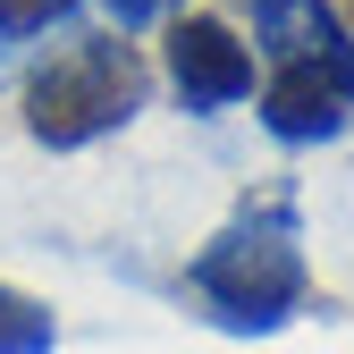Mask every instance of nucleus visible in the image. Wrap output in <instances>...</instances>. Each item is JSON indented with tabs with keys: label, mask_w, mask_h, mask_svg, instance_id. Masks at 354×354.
<instances>
[{
	"label": "nucleus",
	"mask_w": 354,
	"mask_h": 354,
	"mask_svg": "<svg viewBox=\"0 0 354 354\" xmlns=\"http://www.w3.org/2000/svg\"><path fill=\"white\" fill-rule=\"evenodd\" d=\"M253 17V42L270 59H304V51H346L354 42V17L337 0H245Z\"/></svg>",
	"instance_id": "5"
},
{
	"label": "nucleus",
	"mask_w": 354,
	"mask_h": 354,
	"mask_svg": "<svg viewBox=\"0 0 354 354\" xmlns=\"http://www.w3.org/2000/svg\"><path fill=\"white\" fill-rule=\"evenodd\" d=\"M144 102H152L144 51L118 42V34H84V42L51 51V59L26 76V136L42 152H84V144L118 136Z\"/></svg>",
	"instance_id": "2"
},
{
	"label": "nucleus",
	"mask_w": 354,
	"mask_h": 354,
	"mask_svg": "<svg viewBox=\"0 0 354 354\" xmlns=\"http://www.w3.org/2000/svg\"><path fill=\"white\" fill-rule=\"evenodd\" d=\"M169 84L186 110H228L253 93V51L228 17H177L169 26Z\"/></svg>",
	"instance_id": "4"
},
{
	"label": "nucleus",
	"mask_w": 354,
	"mask_h": 354,
	"mask_svg": "<svg viewBox=\"0 0 354 354\" xmlns=\"http://www.w3.org/2000/svg\"><path fill=\"white\" fill-rule=\"evenodd\" d=\"M51 346H59V321H51V304L0 279V354H51Z\"/></svg>",
	"instance_id": "6"
},
{
	"label": "nucleus",
	"mask_w": 354,
	"mask_h": 354,
	"mask_svg": "<svg viewBox=\"0 0 354 354\" xmlns=\"http://www.w3.org/2000/svg\"><path fill=\"white\" fill-rule=\"evenodd\" d=\"M261 127H270V144H287V152L337 144L354 127V42L346 51L270 59V76H261Z\"/></svg>",
	"instance_id": "3"
},
{
	"label": "nucleus",
	"mask_w": 354,
	"mask_h": 354,
	"mask_svg": "<svg viewBox=\"0 0 354 354\" xmlns=\"http://www.w3.org/2000/svg\"><path fill=\"white\" fill-rule=\"evenodd\" d=\"M102 9H110V34H136V26H152L169 9V0H102Z\"/></svg>",
	"instance_id": "8"
},
{
	"label": "nucleus",
	"mask_w": 354,
	"mask_h": 354,
	"mask_svg": "<svg viewBox=\"0 0 354 354\" xmlns=\"http://www.w3.org/2000/svg\"><path fill=\"white\" fill-rule=\"evenodd\" d=\"M76 9H84V0H0V34H9V42L51 34V26H68Z\"/></svg>",
	"instance_id": "7"
},
{
	"label": "nucleus",
	"mask_w": 354,
	"mask_h": 354,
	"mask_svg": "<svg viewBox=\"0 0 354 354\" xmlns=\"http://www.w3.org/2000/svg\"><path fill=\"white\" fill-rule=\"evenodd\" d=\"M0 76H9V34H0Z\"/></svg>",
	"instance_id": "9"
},
{
	"label": "nucleus",
	"mask_w": 354,
	"mask_h": 354,
	"mask_svg": "<svg viewBox=\"0 0 354 354\" xmlns=\"http://www.w3.org/2000/svg\"><path fill=\"white\" fill-rule=\"evenodd\" d=\"M186 295L203 304L211 329L228 337H279L304 304H313V270H304V236H295V203L270 194H245L228 211L194 261H186Z\"/></svg>",
	"instance_id": "1"
}]
</instances>
